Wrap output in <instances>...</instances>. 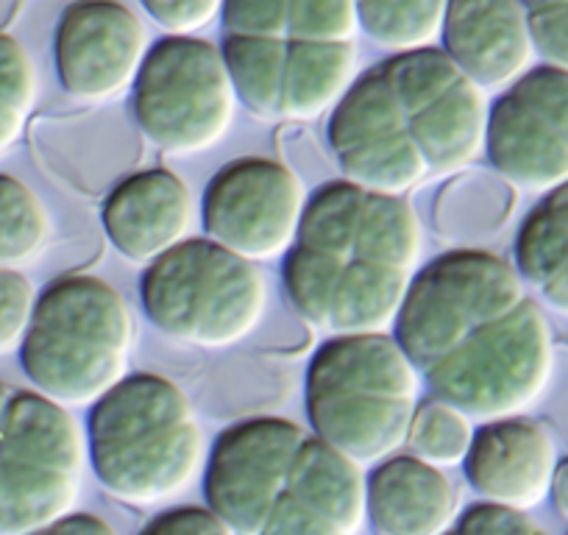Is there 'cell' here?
<instances>
[{"label":"cell","mask_w":568,"mask_h":535,"mask_svg":"<svg viewBox=\"0 0 568 535\" xmlns=\"http://www.w3.org/2000/svg\"><path fill=\"white\" fill-rule=\"evenodd\" d=\"M31 535H118V529L106 518L95 516V513L75 511Z\"/></svg>","instance_id":"36"},{"label":"cell","mask_w":568,"mask_h":535,"mask_svg":"<svg viewBox=\"0 0 568 535\" xmlns=\"http://www.w3.org/2000/svg\"><path fill=\"white\" fill-rule=\"evenodd\" d=\"M90 463L70 407L14 391L0 430V535H31L75 513Z\"/></svg>","instance_id":"7"},{"label":"cell","mask_w":568,"mask_h":535,"mask_svg":"<svg viewBox=\"0 0 568 535\" xmlns=\"http://www.w3.org/2000/svg\"><path fill=\"white\" fill-rule=\"evenodd\" d=\"M555 371L549 321L532 299L510 313L479 321L449 352L420 371L433 396L460 407L477 424L527 416Z\"/></svg>","instance_id":"6"},{"label":"cell","mask_w":568,"mask_h":535,"mask_svg":"<svg viewBox=\"0 0 568 535\" xmlns=\"http://www.w3.org/2000/svg\"><path fill=\"white\" fill-rule=\"evenodd\" d=\"M149 29L120 0H73L53 31V62L73 101L106 103L125 95L149 57Z\"/></svg>","instance_id":"15"},{"label":"cell","mask_w":568,"mask_h":535,"mask_svg":"<svg viewBox=\"0 0 568 535\" xmlns=\"http://www.w3.org/2000/svg\"><path fill=\"white\" fill-rule=\"evenodd\" d=\"M524 299L527 285L505 256L485 249H452L418 268L393 335L420 374L471 326L510 313Z\"/></svg>","instance_id":"9"},{"label":"cell","mask_w":568,"mask_h":535,"mask_svg":"<svg viewBox=\"0 0 568 535\" xmlns=\"http://www.w3.org/2000/svg\"><path fill=\"white\" fill-rule=\"evenodd\" d=\"M260 535H346V533L284 488V494L278 496V502L273 505L271 516H267L265 527H262Z\"/></svg>","instance_id":"33"},{"label":"cell","mask_w":568,"mask_h":535,"mask_svg":"<svg viewBox=\"0 0 568 535\" xmlns=\"http://www.w3.org/2000/svg\"><path fill=\"white\" fill-rule=\"evenodd\" d=\"M343 179L387 195H407L433 179L382 64L363 70L326 125Z\"/></svg>","instance_id":"13"},{"label":"cell","mask_w":568,"mask_h":535,"mask_svg":"<svg viewBox=\"0 0 568 535\" xmlns=\"http://www.w3.org/2000/svg\"><path fill=\"white\" fill-rule=\"evenodd\" d=\"M433 176H457L485 154L488 92L438 46L379 62Z\"/></svg>","instance_id":"10"},{"label":"cell","mask_w":568,"mask_h":535,"mask_svg":"<svg viewBox=\"0 0 568 535\" xmlns=\"http://www.w3.org/2000/svg\"><path fill=\"white\" fill-rule=\"evenodd\" d=\"M221 20L226 34L287 40L291 0H223Z\"/></svg>","instance_id":"30"},{"label":"cell","mask_w":568,"mask_h":535,"mask_svg":"<svg viewBox=\"0 0 568 535\" xmlns=\"http://www.w3.org/2000/svg\"><path fill=\"white\" fill-rule=\"evenodd\" d=\"M513 265L546 307L568 319V182L544 193L524 218Z\"/></svg>","instance_id":"22"},{"label":"cell","mask_w":568,"mask_h":535,"mask_svg":"<svg viewBox=\"0 0 568 535\" xmlns=\"http://www.w3.org/2000/svg\"><path fill=\"white\" fill-rule=\"evenodd\" d=\"M449 0H357L359 31L390 53L429 48L444 34Z\"/></svg>","instance_id":"24"},{"label":"cell","mask_w":568,"mask_h":535,"mask_svg":"<svg viewBox=\"0 0 568 535\" xmlns=\"http://www.w3.org/2000/svg\"><path fill=\"white\" fill-rule=\"evenodd\" d=\"M304 438L307 430L282 416L243 418L223 430L206 452V507L234 535H260Z\"/></svg>","instance_id":"14"},{"label":"cell","mask_w":568,"mask_h":535,"mask_svg":"<svg viewBox=\"0 0 568 535\" xmlns=\"http://www.w3.org/2000/svg\"><path fill=\"white\" fill-rule=\"evenodd\" d=\"M455 522L457 491L446 468L396 452L368 472L374 535H444Z\"/></svg>","instance_id":"19"},{"label":"cell","mask_w":568,"mask_h":535,"mask_svg":"<svg viewBox=\"0 0 568 535\" xmlns=\"http://www.w3.org/2000/svg\"><path fill=\"white\" fill-rule=\"evenodd\" d=\"M359 75L357 42L287 40L282 120L313 123L329 118Z\"/></svg>","instance_id":"21"},{"label":"cell","mask_w":568,"mask_h":535,"mask_svg":"<svg viewBox=\"0 0 568 535\" xmlns=\"http://www.w3.org/2000/svg\"><path fill=\"white\" fill-rule=\"evenodd\" d=\"M304 206L302 179L284 162L237 157L210 179L201 218L206 238L260 265L293 249Z\"/></svg>","instance_id":"11"},{"label":"cell","mask_w":568,"mask_h":535,"mask_svg":"<svg viewBox=\"0 0 568 535\" xmlns=\"http://www.w3.org/2000/svg\"><path fill=\"white\" fill-rule=\"evenodd\" d=\"M477 422L440 396L420 398L409 424L407 446L438 468H457L471 452Z\"/></svg>","instance_id":"26"},{"label":"cell","mask_w":568,"mask_h":535,"mask_svg":"<svg viewBox=\"0 0 568 535\" xmlns=\"http://www.w3.org/2000/svg\"><path fill=\"white\" fill-rule=\"evenodd\" d=\"M37 307V287L20 268L0 265V354L20 352L31 315Z\"/></svg>","instance_id":"29"},{"label":"cell","mask_w":568,"mask_h":535,"mask_svg":"<svg viewBox=\"0 0 568 535\" xmlns=\"http://www.w3.org/2000/svg\"><path fill=\"white\" fill-rule=\"evenodd\" d=\"M444 535H463V533H460V529H457V527H452L449 533H444Z\"/></svg>","instance_id":"40"},{"label":"cell","mask_w":568,"mask_h":535,"mask_svg":"<svg viewBox=\"0 0 568 535\" xmlns=\"http://www.w3.org/2000/svg\"><path fill=\"white\" fill-rule=\"evenodd\" d=\"M140 535H234L210 507L179 505L156 513Z\"/></svg>","instance_id":"34"},{"label":"cell","mask_w":568,"mask_h":535,"mask_svg":"<svg viewBox=\"0 0 568 535\" xmlns=\"http://www.w3.org/2000/svg\"><path fill=\"white\" fill-rule=\"evenodd\" d=\"M287 491L346 535H357L368 524V472L318 435L304 438Z\"/></svg>","instance_id":"20"},{"label":"cell","mask_w":568,"mask_h":535,"mask_svg":"<svg viewBox=\"0 0 568 535\" xmlns=\"http://www.w3.org/2000/svg\"><path fill=\"white\" fill-rule=\"evenodd\" d=\"M551 502H555L557 513L568 518V461L557 463L555 480H551Z\"/></svg>","instance_id":"37"},{"label":"cell","mask_w":568,"mask_h":535,"mask_svg":"<svg viewBox=\"0 0 568 535\" xmlns=\"http://www.w3.org/2000/svg\"><path fill=\"white\" fill-rule=\"evenodd\" d=\"M357 0H291L287 40L357 42Z\"/></svg>","instance_id":"28"},{"label":"cell","mask_w":568,"mask_h":535,"mask_svg":"<svg viewBox=\"0 0 568 535\" xmlns=\"http://www.w3.org/2000/svg\"><path fill=\"white\" fill-rule=\"evenodd\" d=\"M12 396L14 391L7 385V382H0V430H3V424H7V413H9V405H12Z\"/></svg>","instance_id":"38"},{"label":"cell","mask_w":568,"mask_h":535,"mask_svg":"<svg viewBox=\"0 0 568 535\" xmlns=\"http://www.w3.org/2000/svg\"><path fill=\"white\" fill-rule=\"evenodd\" d=\"M440 42L485 92L507 90L538 57L521 0H449Z\"/></svg>","instance_id":"18"},{"label":"cell","mask_w":568,"mask_h":535,"mask_svg":"<svg viewBox=\"0 0 568 535\" xmlns=\"http://www.w3.org/2000/svg\"><path fill=\"white\" fill-rule=\"evenodd\" d=\"M457 529L463 535H535L540 527L527 511L483 499L457 516Z\"/></svg>","instance_id":"32"},{"label":"cell","mask_w":568,"mask_h":535,"mask_svg":"<svg viewBox=\"0 0 568 535\" xmlns=\"http://www.w3.org/2000/svg\"><path fill=\"white\" fill-rule=\"evenodd\" d=\"M101 223L120 256L151 265L190 238L193 193L179 173L149 168L120 179L101 206Z\"/></svg>","instance_id":"17"},{"label":"cell","mask_w":568,"mask_h":535,"mask_svg":"<svg viewBox=\"0 0 568 535\" xmlns=\"http://www.w3.org/2000/svg\"><path fill=\"white\" fill-rule=\"evenodd\" d=\"M87 446L101 488L140 511L187 494L210 452L190 396L160 374H129L98 398Z\"/></svg>","instance_id":"2"},{"label":"cell","mask_w":568,"mask_h":535,"mask_svg":"<svg viewBox=\"0 0 568 535\" xmlns=\"http://www.w3.org/2000/svg\"><path fill=\"white\" fill-rule=\"evenodd\" d=\"M527 12H538V9H551V7H568V0H521Z\"/></svg>","instance_id":"39"},{"label":"cell","mask_w":568,"mask_h":535,"mask_svg":"<svg viewBox=\"0 0 568 535\" xmlns=\"http://www.w3.org/2000/svg\"><path fill=\"white\" fill-rule=\"evenodd\" d=\"M424 232L404 195L348 179L315 190L293 249L284 254L287 302L329 335L390 332L418 274Z\"/></svg>","instance_id":"1"},{"label":"cell","mask_w":568,"mask_h":535,"mask_svg":"<svg viewBox=\"0 0 568 535\" xmlns=\"http://www.w3.org/2000/svg\"><path fill=\"white\" fill-rule=\"evenodd\" d=\"M51 215L40 195L18 176L0 173V265L23 268L51 243Z\"/></svg>","instance_id":"25"},{"label":"cell","mask_w":568,"mask_h":535,"mask_svg":"<svg viewBox=\"0 0 568 535\" xmlns=\"http://www.w3.org/2000/svg\"><path fill=\"white\" fill-rule=\"evenodd\" d=\"M237 101L260 120H282L287 40L226 34L221 42Z\"/></svg>","instance_id":"23"},{"label":"cell","mask_w":568,"mask_h":535,"mask_svg":"<svg viewBox=\"0 0 568 535\" xmlns=\"http://www.w3.org/2000/svg\"><path fill=\"white\" fill-rule=\"evenodd\" d=\"M420 374L390 332L329 335L307 365V422L313 435L376 466L407 446Z\"/></svg>","instance_id":"3"},{"label":"cell","mask_w":568,"mask_h":535,"mask_svg":"<svg viewBox=\"0 0 568 535\" xmlns=\"http://www.w3.org/2000/svg\"><path fill=\"white\" fill-rule=\"evenodd\" d=\"M485 154L513 188L544 195L568 182L566 70L532 64L490 103Z\"/></svg>","instance_id":"12"},{"label":"cell","mask_w":568,"mask_h":535,"mask_svg":"<svg viewBox=\"0 0 568 535\" xmlns=\"http://www.w3.org/2000/svg\"><path fill=\"white\" fill-rule=\"evenodd\" d=\"M142 310L171 341L195 349H229L260 330L267 280L260 265L212 238H187L145 265Z\"/></svg>","instance_id":"5"},{"label":"cell","mask_w":568,"mask_h":535,"mask_svg":"<svg viewBox=\"0 0 568 535\" xmlns=\"http://www.w3.org/2000/svg\"><path fill=\"white\" fill-rule=\"evenodd\" d=\"M131 95L142 138L168 157H195L223 143L240 103L221 46L199 34L154 42Z\"/></svg>","instance_id":"8"},{"label":"cell","mask_w":568,"mask_h":535,"mask_svg":"<svg viewBox=\"0 0 568 535\" xmlns=\"http://www.w3.org/2000/svg\"><path fill=\"white\" fill-rule=\"evenodd\" d=\"M535 535H546V533H544V529H538V533H535Z\"/></svg>","instance_id":"41"},{"label":"cell","mask_w":568,"mask_h":535,"mask_svg":"<svg viewBox=\"0 0 568 535\" xmlns=\"http://www.w3.org/2000/svg\"><path fill=\"white\" fill-rule=\"evenodd\" d=\"M40 98V73L18 37L0 31V157L23 140Z\"/></svg>","instance_id":"27"},{"label":"cell","mask_w":568,"mask_h":535,"mask_svg":"<svg viewBox=\"0 0 568 535\" xmlns=\"http://www.w3.org/2000/svg\"><path fill=\"white\" fill-rule=\"evenodd\" d=\"M151 20L165 34H201L221 18L223 0H140Z\"/></svg>","instance_id":"31"},{"label":"cell","mask_w":568,"mask_h":535,"mask_svg":"<svg viewBox=\"0 0 568 535\" xmlns=\"http://www.w3.org/2000/svg\"><path fill=\"white\" fill-rule=\"evenodd\" d=\"M557 463V444L544 424L507 416L479 424L463 468L485 502L529 513L549 499Z\"/></svg>","instance_id":"16"},{"label":"cell","mask_w":568,"mask_h":535,"mask_svg":"<svg viewBox=\"0 0 568 535\" xmlns=\"http://www.w3.org/2000/svg\"><path fill=\"white\" fill-rule=\"evenodd\" d=\"M134 313L95 274H64L37 293L20 365L37 393L62 407H92L129 376Z\"/></svg>","instance_id":"4"},{"label":"cell","mask_w":568,"mask_h":535,"mask_svg":"<svg viewBox=\"0 0 568 535\" xmlns=\"http://www.w3.org/2000/svg\"><path fill=\"white\" fill-rule=\"evenodd\" d=\"M535 53L544 64L560 68L568 73V7H551L529 12Z\"/></svg>","instance_id":"35"}]
</instances>
